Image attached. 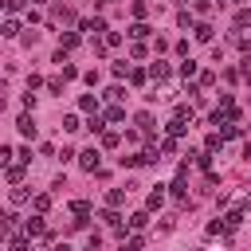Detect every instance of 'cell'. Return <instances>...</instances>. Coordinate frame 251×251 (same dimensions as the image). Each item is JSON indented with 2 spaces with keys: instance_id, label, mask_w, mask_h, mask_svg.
Here are the masks:
<instances>
[{
  "instance_id": "6da1fadb",
  "label": "cell",
  "mask_w": 251,
  "mask_h": 251,
  "mask_svg": "<svg viewBox=\"0 0 251 251\" xmlns=\"http://www.w3.org/2000/svg\"><path fill=\"white\" fill-rule=\"evenodd\" d=\"M78 165H82L86 173H98V169H102V153H98V149H82V153H78Z\"/></svg>"
},
{
  "instance_id": "7a4b0ae2",
  "label": "cell",
  "mask_w": 251,
  "mask_h": 251,
  "mask_svg": "<svg viewBox=\"0 0 251 251\" xmlns=\"http://www.w3.org/2000/svg\"><path fill=\"white\" fill-rule=\"evenodd\" d=\"M78 27L86 35H98V31H106V20H78Z\"/></svg>"
},
{
  "instance_id": "3957f363",
  "label": "cell",
  "mask_w": 251,
  "mask_h": 251,
  "mask_svg": "<svg viewBox=\"0 0 251 251\" xmlns=\"http://www.w3.org/2000/svg\"><path fill=\"white\" fill-rule=\"evenodd\" d=\"M71 212H75V216H78V220H75V224H78V227H82V224H86V216H90V204H86V200H75V204H71Z\"/></svg>"
},
{
  "instance_id": "277c9868",
  "label": "cell",
  "mask_w": 251,
  "mask_h": 251,
  "mask_svg": "<svg viewBox=\"0 0 251 251\" xmlns=\"http://www.w3.org/2000/svg\"><path fill=\"white\" fill-rule=\"evenodd\" d=\"M24 231H27V235H43L47 227H43V220H39V216H31V220H24Z\"/></svg>"
},
{
  "instance_id": "5b68a950",
  "label": "cell",
  "mask_w": 251,
  "mask_h": 251,
  "mask_svg": "<svg viewBox=\"0 0 251 251\" xmlns=\"http://www.w3.org/2000/svg\"><path fill=\"white\" fill-rule=\"evenodd\" d=\"M149 78H157V82H161V78H169V63H161V59H157V63L149 67Z\"/></svg>"
},
{
  "instance_id": "8992f818",
  "label": "cell",
  "mask_w": 251,
  "mask_h": 251,
  "mask_svg": "<svg viewBox=\"0 0 251 251\" xmlns=\"http://www.w3.org/2000/svg\"><path fill=\"white\" fill-rule=\"evenodd\" d=\"M126 192H129V188H110V192H106V204H110V208H118V204L126 200Z\"/></svg>"
},
{
  "instance_id": "52a82bcc",
  "label": "cell",
  "mask_w": 251,
  "mask_h": 251,
  "mask_svg": "<svg viewBox=\"0 0 251 251\" xmlns=\"http://www.w3.org/2000/svg\"><path fill=\"white\" fill-rule=\"evenodd\" d=\"M192 31H196V39H200V43H212V24H196Z\"/></svg>"
},
{
  "instance_id": "ba28073f",
  "label": "cell",
  "mask_w": 251,
  "mask_h": 251,
  "mask_svg": "<svg viewBox=\"0 0 251 251\" xmlns=\"http://www.w3.org/2000/svg\"><path fill=\"white\" fill-rule=\"evenodd\" d=\"M78 110L94 114V110H98V98H94V94H82V98H78Z\"/></svg>"
},
{
  "instance_id": "9c48e42d",
  "label": "cell",
  "mask_w": 251,
  "mask_h": 251,
  "mask_svg": "<svg viewBox=\"0 0 251 251\" xmlns=\"http://www.w3.org/2000/svg\"><path fill=\"white\" fill-rule=\"evenodd\" d=\"M16 126H20V133H24V137H35V122H31L27 114H24V118H20Z\"/></svg>"
},
{
  "instance_id": "30bf717a",
  "label": "cell",
  "mask_w": 251,
  "mask_h": 251,
  "mask_svg": "<svg viewBox=\"0 0 251 251\" xmlns=\"http://www.w3.org/2000/svg\"><path fill=\"white\" fill-rule=\"evenodd\" d=\"M0 31H4V35H8V39H12V35H20V24H16V20H12V16H8V20H4V27H0Z\"/></svg>"
},
{
  "instance_id": "8fae6325",
  "label": "cell",
  "mask_w": 251,
  "mask_h": 251,
  "mask_svg": "<svg viewBox=\"0 0 251 251\" xmlns=\"http://www.w3.org/2000/svg\"><path fill=\"white\" fill-rule=\"evenodd\" d=\"M149 31H153V27H149V24H133V27H129V35H133V39H145V35H149Z\"/></svg>"
},
{
  "instance_id": "7c38bea8",
  "label": "cell",
  "mask_w": 251,
  "mask_h": 251,
  "mask_svg": "<svg viewBox=\"0 0 251 251\" xmlns=\"http://www.w3.org/2000/svg\"><path fill=\"white\" fill-rule=\"evenodd\" d=\"M122 118H126V110H122V106H118V102H114V106H110V110H106V122H122Z\"/></svg>"
},
{
  "instance_id": "4fadbf2b",
  "label": "cell",
  "mask_w": 251,
  "mask_h": 251,
  "mask_svg": "<svg viewBox=\"0 0 251 251\" xmlns=\"http://www.w3.org/2000/svg\"><path fill=\"white\" fill-rule=\"evenodd\" d=\"M27 196H31V192H27V188H24V184H16V188H12V204H24V200H27Z\"/></svg>"
},
{
  "instance_id": "5bb4252c",
  "label": "cell",
  "mask_w": 251,
  "mask_h": 251,
  "mask_svg": "<svg viewBox=\"0 0 251 251\" xmlns=\"http://www.w3.org/2000/svg\"><path fill=\"white\" fill-rule=\"evenodd\" d=\"M145 204H149V208H153V212H157V208H161V204H165V192H161V188H157V192H149V200H145Z\"/></svg>"
},
{
  "instance_id": "9a60e30c",
  "label": "cell",
  "mask_w": 251,
  "mask_h": 251,
  "mask_svg": "<svg viewBox=\"0 0 251 251\" xmlns=\"http://www.w3.org/2000/svg\"><path fill=\"white\" fill-rule=\"evenodd\" d=\"M122 98H126L122 86H110V90H106V102H122Z\"/></svg>"
},
{
  "instance_id": "2e32d148",
  "label": "cell",
  "mask_w": 251,
  "mask_h": 251,
  "mask_svg": "<svg viewBox=\"0 0 251 251\" xmlns=\"http://www.w3.org/2000/svg\"><path fill=\"white\" fill-rule=\"evenodd\" d=\"M145 224H149L145 212H133V216H129V227H145Z\"/></svg>"
},
{
  "instance_id": "e0dca14e",
  "label": "cell",
  "mask_w": 251,
  "mask_h": 251,
  "mask_svg": "<svg viewBox=\"0 0 251 251\" xmlns=\"http://www.w3.org/2000/svg\"><path fill=\"white\" fill-rule=\"evenodd\" d=\"M239 220H243V216H239V212H227V216H224V227H227V231H231V227H239Z\"/></svg>"
},
{
  "instance_id": "ac0fdd59",
  "label": "cell",
  "mask_w": 251,
  "mask_h": 251,
  "mask_svg": "<svg viewBox=\"0 0 251 251\" xmlns=\"http://www.w3.org/2000/svg\"><path fill=\"white\" fill-rule=\"evenodd\" d=\"M126 75H129V63H126V59H122V63H114V78H126Z\"/></svg>"
},
{
  "instance_id": "d6986e66",
  "label": "cell",
  "mask_w": 251,
  "mask_h": 251,
  "mask_svg": "<svg viewBox=\"0 0 251 251\" xmlns=\"http://www.w3.org/2000/svg\"><path fill=\"white\" fill-rule=\"evenodd\" d=\"M63 129H67V133H75V129H78V118H75V114H67V118H63Z\"/></svg>"
},
{
  "instance_id": "ffe728a7",
  "label": "cell",
  "mask_w": 251,
  "mask_h": 251,
  "mask_svg": "<svg viewBox=\"0 0 251 251\" xmlns=\"http://www.w3.org/2000/svg\"><path fill=\"white\" fill-rule=\"evenodd\" d=\"M86 126H90V129H94V133H102V129H106V118H98V114H94V118H90V122H86Z\"/></svg>"
},
{
  "instance_id": "44dd1931",
  "label": "cell",
  "mask_w": 251,
  "mask_h": 251,
  "mask_svg": "<svg viewBox=\"0 0 251 251\" xmlns=\"http://www.w3.org/2000/svg\"><path fill=\"white\" fill-rule=\"evenodd\" d=\"M161 153H165V157H173V153H176V141H173V137H165V141H161Z\"/></svg>"
},
{
  "instance_id": "7402d4cb",
  "label": "cell",
  "mask_w": 251,
  "mask_h": 251,
  "mask_svg": "<svg viewBox=\"0 0 251 251\" xmlns=\"http://www.w3.org/2000/svg\"><path fill=\"white\" fill-rule=\"evenodd\" d=\"M31 204H35V212H47V208H51V196H35Z\"/></svg>"
},
{
  "instance_id": "603a6c76",
  "label": "cell",
  "mask_w": 251,
  "mask_h": 251,
  "mask_svg": "<svg viewBox=\"0 0 251 251\" xmlns=\"http://www.w3.org/2000/svg\"><path fill=\"white\" fill-rule=\"evenodd\" d=\"M247 24H251V12H247V8H243V12H235V27H247Z\"/></svg>"
},
{
  "instance_id": "cb8c5ba5",
  "label": "cell",
  "mask_w": 251,
  "mask_h": 251,
  "mask_svg": "<svg viewBox=\"0 0 251 251\" xmlns=\"http://www.w3.org/2000/svg\"><path fill=\"white\" fill-rule=\"evenodd\" d=\"M75 43H78V35H71V31H67V35H63V43H59V47H63V51H71V47H75Z\"/></svg>"
},
{
  "instance_id": "d4e9b609",
  "label": "cell",
  "mask_w": 251,
  "mask_h": 251,
  "mask_svg": "<svg viewBox=\"0 0 251 251\" xmlns=\"http://www.w3.org/2000/svg\"><path fill=\"white\" fill-rule=\"evenodd\" d=\"M180 75H184V78H192V75H196V63H192V59H188V63H180Z\"/></svg>"
},
{
  "instance_id": "484cf974",
  "label": "cell",
  "mask_w": 251,
  "mask_h": 251,
  "mask_svg": "<svg viewBox=\"0 0 251 251\" xmlns=\"http://www.w3.org/2000/svg\"><path fill=\"white\" fill-rule=\"evenodd\" d=\"M4 8H8V12H20V8H24V0H4Z\"/></svg>"
},
{
  "instance_id": "4316f807",
  "label": "cell",
  "mask_w": 251,
  "mask_h": 251,
  "mask_svg": "<svg viewBox=\"0 0 251 251\" xmlns=\"http://www.w3.org/2000/svg\"><path fill=\"white\" fill-rule=\"evenodd\" d=\"M243 78H251V59H243Z\"/></svg>"
},
{
  "instance_id": "83f0119b",
  "label": "cell",
  "mask_w": 251,
  "mask_h": 251,
  "mask_svg": "<svg viewBox=\"0 0 251 251\" xmlns=\"http://www.w3.org/2000/svg\"><path fill=\"white\" fill-rule=\"evenodd\" d=\"M31 4H43V0H31Z\"/></svg>"
},
{
  "instance_id": "f1b7e54d",
  "label": "cell",
  "mask_w": 251,
  "mask_h": 251,
  "mask_svg": "<svg viewBox=\"0 0 251 251\" xmlns=\"http://www.w3.org/2000/svg\"><path fill=\"white\" fill-rule=\"evenodd\" d=\"M247 157H251V149H247Z\"/></svg>"
}]
</instances>
